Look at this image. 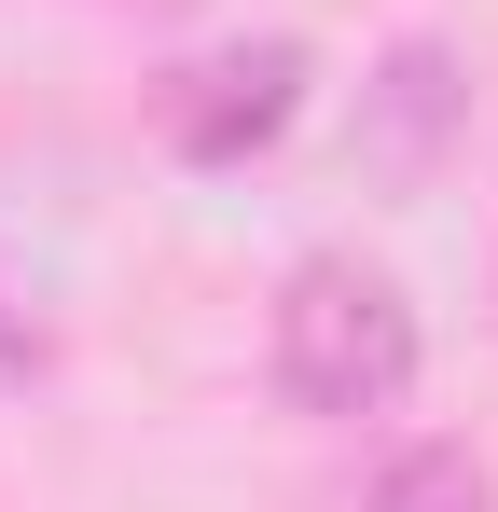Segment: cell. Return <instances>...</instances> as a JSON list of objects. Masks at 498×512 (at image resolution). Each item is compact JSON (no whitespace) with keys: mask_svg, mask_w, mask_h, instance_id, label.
I'll list each match as a JSON object with an SVG mask.
<instances>
[{"mask_svg":"<svg viewBox=\"0 0 498 512\" xmlns=\"http://www.w3.org/2000/svg\"><path fill=\"white\" fill-rule=\"evenodd\" d=\"M263 360H277V402H291V416L360 429V416H402V388H415L429 346H415V305H402L388 263L319 250V263L277 277V333H263Z\"/></svg>","mask_w":498,"mask_h":512,"instance_id":"cell-1","label":"cell"},{"mask_svg":"<svg viewBox=\"0 0 498 512\" xmlns=\"http://www.w3.org/2000/svg\"><path fill=\"white\" fill-rule=\"evenodd\" d=\"M291 111H305V42H249V56L180 70V97H166V153H180V167H236V153H263Z\"/></svg>","mask_w":498,"mask_h":512,"instance_id":"cell-2","label":"cell"},{"mask_svg":"<svg viewBox=\"0 0 498 512\" xmlns=\"http://www.w3.org/2000/svg\"><path fill=\"white\" fill-rule=\"evenodd\" d=\"M360 512H498V485H485L471 443H402V457L374 471V499H360Z\"/></svg>","mask_w":498,"mask_h":512,"instance_id":"cell-3","label":"cell"},{"mask_svg":"<svg viewBox=\"0 0 498 512\" xmlns=\"http://www.w3.org/2000/svg\"><path fill=\"white\" fill-rule=\"evenodd\" d=\"M443 111H457V56H443V42H402V56H388V167H429Z\"/></svg>","mask_w":498,"mask_h":512,"instance_id":"cell-4","label":"cell"},{"mask_svg":"<svg viewBox=\"0 0 498 512\" xmlns=\"http://www.w3.org/2000/svg\"><path fill=\"white\" fill-rule=\"evenodd\" d=\"M0 374H42V319H28L14 291H0Z\"/></svg>","mask_w":498,"mask_h":512,"instance_id":"cell-5","label":"cell"}]
</instances>
